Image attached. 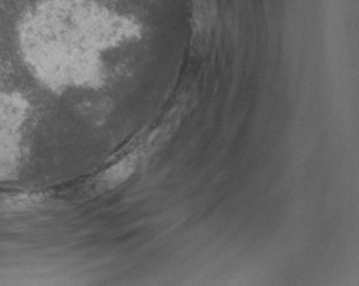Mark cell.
Masks as SVG:
<instances>
[{"label": "cell", "mask_w": 359, "mask_h": 286, "mask_svg": "<svg viewBox=\"0 0 359 286\" xmlns=\"http://www.w3.org/2000/svg\"><path fill=\"white\" fill-rule=\"evenodd\" d=\"M139 159H140V155L138 152H133L118 161L117 164L113 165L111 168H108L97 179L96 190L107 191L116 188L117 185L124 182L133 174L138 166Z\"/></svg>", "instance_id": "1"}]
</instances>
